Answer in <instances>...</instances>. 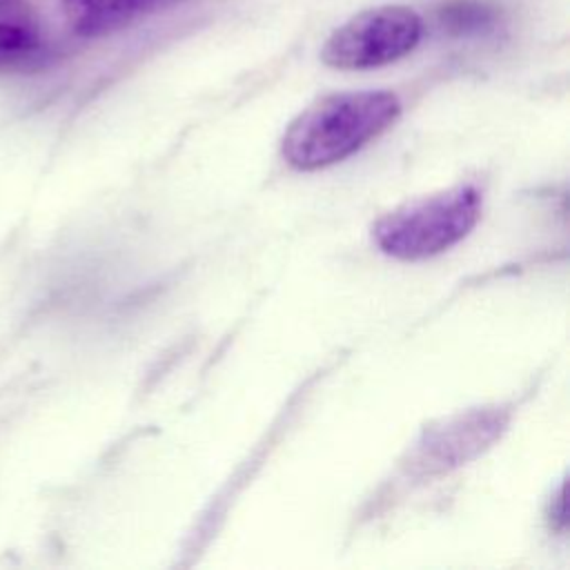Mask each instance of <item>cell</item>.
Wrapping results in <instances>:
<instances>
[{"instance_id":"3","label":"cell","mask_w":570,"mask_h":570,"mask_svg":"<svg viewBox=\"0 0 570 570\" xmlns=\"http://www.w3.org/2000/svg\"><path fill=\"white\" fill-rule=\"evenodd\" d=\"M82 42L71 0H0V71H31Z\"/></svg>"},{"instance_id":"5","label":"cell","mask_w":570,"mask_h":570,"mask_svg":"<svg viewBox=\"0 0 570 570\" xmlns=\"http://www.w3.org/2000/svg\"><path fill=\"white\" fill-rule=\"evenodd\" d=\"M85 40L120 31L136 20L163 11L183 0H76Z\"/></svg>"},{"instance_id":"4","label":"cell","mask_w":570,"mask_h":570,"mask_svg":"<svg viewBox=\"0 0 570 570\" xmlns=\"http://www.w3.org/2000/svg\"><path fill=\"white\" fill-rule=\"evenodd\" d=\"M423 36L421 16L405 4L363 9L323 42L321 60L334 69H374L407 56Z\"/></svg>"},{"instance_id":"6","label":"cell","mask_w":570,"mask_h":570,"mask_svg":"<svg viewBox=\"0 0 570 570\" xmlns=\"http://www.w3.org/2000/svg\"><path fill=\"white\" fill-rule=\"evenodd\" d=\"M441 16H443V22L448 24V29H454V31L479 29L492 20V11L472 0H456L448 7H443Z\"/></svg>"},{"instance_id":"1","label":"cell","mask_w":570,"mask_h":570,"mask_svg":"<svg viewBox=\"0 0 570 570\" xmlns=\"http://www.w3.org/2000/svg\"><path fill=\"white\" fill-rule=\"evenodd\" d=\"M399 114V98L383 89L323 96L292 120L283 136V156L303 171L334 165L381 136Z\"/></svg>"},{"instance_id":"2","label":"cell","mask_w":570,"mask_h":570,"mask_svg":"<svg viewBox=\"0 0 570 570\" xmlns=\"http://www.w3.org/2000/svg\"><path fill=\"white\" fill-rule=\"evenodd\" d=\"M479 214V191L472 185H456L399 205L379 218L372 234L387 256L421 261L463 240Z\"/></svg>"}]
</instances>
